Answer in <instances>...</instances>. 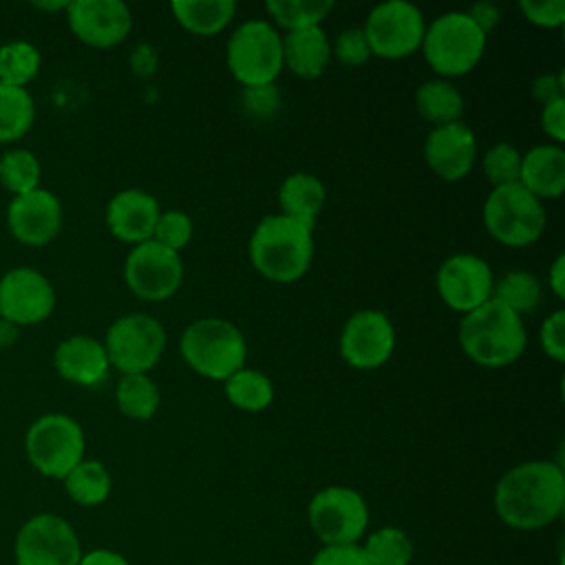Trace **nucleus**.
Instances as JSON below:
<instances>
[{
	"mask_svg": "<svg viewBox=\"0 0 565 565\" xmlns=\"http://www.w3.org/2000/svg\"><path fill=\"white\" fill-rule=\"evenodd\" d=\"M565 508V472L547 459L510 468L494 486V510L514 530H541Z\"/></svg>",
	"mask_w": 565,
	"mask_h": 565,
	"instance_id": "1",
	"label": "nucleus"
},
{
	"mask_svg": "<svg viewBox=\"0 0 565 565\" xmlns=\"http://www.w3.org/2000/svg\"><path fill=\"white\" fill-rule=\"evenodd\" d=\"M249 260L271 282L302 278L313 258V227L285 214L265 216L249 236Z\"/></svg>",
	"mask_w": 565,
	"mask_h": 565,
	"instance_id": "2",
	"label": "nucleus"
},
{
	"mask_svg": "<svg viewBox=\"0 0 565 565\" xmlns=\"http://www.w3.org/2000/svg\"><path fill=\"white\" fill-rule=\"evenodd\" d=\"M459 347L479 366L499 369L516 362L527 344L521 316L494 298L466 313L459 322Z\"/></svg>",
	"mask_w": 565,
	"mask_h": 565,
	"instance_id": "3",
	"label": "nucleus"
},
{
	"mask_svg": "<svg viewBox=\"0 0 565 565\" xmlns=\"http://www.w3.org/2000/svg\"><path fill=\"white\" fill-rule=\"evenodd\" d=\"M179 351L194 373L214 382H225L247 360L245 335L225 318H199L188 324L181 333Z\"/></svg>",
	"mask_w": 565,
	"mask_h": 565,
	"instance_id": "4",
	"label": "nucleus"
},
{
	"mask_svg": "<svg viewBox=\"0 0 565 565\" xmlns=\"http://www.w3.org/2000/svg\"><path fill=\"white\" fill-rule=\"evenodd\" d=\"M488 35L466 11H446L426 24L422 51L428 66L444 77L470 73L483 57Z\"/></svg>",
	"mask_w": 565,
	"mask_h": 565,
	"instance_id": "5",
	"label": "nucleus"
},
{
	"mask_svg": "<svg viewBox=\"0 0 565 565\" xmlns=\"http://www.w3.org/2000/svg\"><path fill=\"white\" fill-rule=\"evenodd\" d=\"M225 60L245 88L274 84L282 71V35L267 20H247L230 35Z\"/></svg>",
	"mask_w": 565,
	"mask_h": 565,
	"instance_id": "6",
	"label": "nucleus"
},
{
	"mask_svg": "<svg viewBox=\"0 0 565 565\" xmlns=\"http://www.w3.org/2000/svg\"><path fill=\"white\" fill-rule=\"evenodd\" d=\"M545 223L543 203L521 183L492 188L483 201V225L501 245L527 247L541 238Z\"/></svg>",
	"mask_w": 565,
	"mask_h": 565,
	"instance_id": "7",
	"label": "nucleus"
},
{
	"mask_svg": "<svg viewBox=\"0 0 565 565\" xmlns=\"http://www.w3.org/2000/svg\"><path fill=\"white\" fill-rule=\"evenodd\" d=\"M24 448L31 466L51 479H64L84 459V430L64 415L49 413L38 417L24 437Z\"/></svg>",
	"mask_w": 565,
	"mask_h": 565,
	"instance_id": "8",
	"label": "nucleus"
},
{
	"mask_svg": "<svg viewBox=\"0 0 565 565\" xmlns=\"http://www.w3.org/2000/svg\"><path fill=\"white\" fill-rule=\"evenodd\" d=\"M104 349L121 375L148 373L163 355L166 329L148 313H126L108 327Z\"/></svg>",
	"mask_w": 565,
	"mask_h": 565,
	"instance_id": "9",
	"label": "nucleus"
},
{
	"mask_svg": "<svg viewBox=\"0 0 565 565\" xmlns=\"http://www.w3.org/2000/svg\"><path fill=\"white\" fill-rule=\"evenodd\" d=\"M307 519L324 545H353L369 525V505L353 488L327 486L311 497Z\"/></svg>",
	"mask_w": 565,
	"mask_h": 565,
	"instance_id": "10",
	"label": "nucleus"
},
{
	"mask_svg": "<svg viewBox=\"0 0 565 565\" xmlns=\"http://www.w3.org/2000/svg\"><path fill=\"white\" fill-rule=\"evenodd\" d=\"M362 31L371 55L382 60H402L422 46L426 22L413 2L388 0L371 9Z\"/></svg>",
	"mask_w": 565,
	"mask_h": 565,
	"instance_id": "11",
	"label": "nucleus"
},
{
	"mask_svg": "<svg viewBox=\"0 0 565 565\" xmlns=\"http://www.w3.org/2000/svg\"><path fill=\"white\" fill-rule=\"evenodd\" d=\"M79 558L82 545L77 532L57 514H35L18 530V565H79Z\"/></svg>",
	"mask_w": 565,
	"mask_h": 565,
	"instance_id": "12",
	"label": "nucleus"
},
{
	"mask_svg": "<svg viewBox=\"0 0 565 565\" xmlns=\"http://www.w3.org/2000/svg\"><path fill=\"white\" fill-rule=\"evenodd\" d=\"M124 278L137 298L161 302L181 287L183 263L179 252H172L150 238L130 249L124 263Z\"/></svg>",
	"mask_w": 565,
	"mask_h": 565,
	"instance_id": "13",
	"label": "nucleus"
},
{
	"mask_svg": "<svg viewBox=\"0 0 565 565\" xmlns=\"http://www.w3.org/2000/svg\"><path fill=\"white\" fill-rule=\"evenodd\" d=\"M393 349L395 329L384 311H355L342 327L340 355L353 369L373 371L393 355Z\"/></svg>",
	"mask_w": 565,
	"mask_h": 565,
	"instance_id": "14",
	"label": "nucleus"
},
{
	"mask_svg": "<svg viewBox=\"0 0 565 565\" xmlns=\"http://www.w3.org/2000/svg\"><path fill=\"white\" fill-rule=\"evenodd\" d=\"M435 285L444 305L466 316L492 298L494 276L481 256L455 254L439 265Z\"/></svg>",
	"mask_w": 565,
	"mask_h": 565,
	"instance_id": "15",
	"label": "nucleus"
},
{
	"mask_svg": "<svg viewBox=\"0 0 565 565\" xmlns=\"http://www.w3.org/2000/svg\"><path fill=\"white\" fill-rule=\"evenodd\" d=\"M55 307L53 285L31 267H15L0 278V316L11 324H38Z\"/></svg>",
	"mask_w": 565,
	"mask_h": 565,
	"instance_id": "16",
	"label": "nucleus"
},
{
	"mask_svg": "<svg viewBox=\"0 0 565 565\" xmlns=\"http://www.w3.org/2000/svg\"><path fill=\"white\" fill-rule=\"evenodd\" d=\"M66 20L77 40L95 49L121 44L132 29V13L121 0H73Z\"/></svg>",
	"mask_w": 565,
	"mask_h": 565,
	"instance_id": "17",
	"label": "nucleus"
},
{
	"mask_svg": "<svg viewBox=\"0 0 565 565\" xmlns=\"http://www.w3.org/2000/svg\"><path fill=\"white\" fill-rule=\"evenodd\" d=\"M11 234L24 245H46L62 227L60 199L44 188L13 196L7 210Z\"/></svg>",
	"mask_w": 565,
	"mask_h": 565,
	"instance_id": "18",
	"label": "nucleus"
},
{
	"mask_svg": "<svg viewBox=\"0 0 565 565\" xmlns=\"http://www.w3.org/2000/svg\"><path fill=\"white\" fill-rule=\"evenodd\" d=\"M424 159L444 181H461L475 166L477 137L463 121L435 126L424 141Z\"/></svg>",
	"mask_w": 565,
	"mask_h": 565,
	"instance_id": "19",
	"label": "nucleus"
},
{
	"mask_svg": "<svg viewBox=\"0 0 565 565\" xmlns=\"http://www.w3.org/2000/svg\"><path fill=\"white\" fill-rule=\"evenodd\" d=\"M159 214L161 207L152 194L139 188H128L108 201L106 225L115 238L139 245L152 238Z\"/></svg>",
	"mask_w": 565,
	"mask_h": 565,
	"instance_id": "20",
	"label": "nucleus"
},
{
	"mask_svg": "<svg viewBox=\"0 0 565 565\" xmlns=\"http://www.w3.org/2000/svg\"><path fill=\"white\" fill-rule=\"evenodd\" d=\"M57 373L79 386H93L106 377L110 366L104 342L90 335H71L62 340L53 355Z\"/></svg>",
	"mask_w": 565,
	"mask_h": 565,
	"instance_id": "21",
	"label": "nucleus"
},
{
	"mask_svg": "<svg viewBox=\"0 0 565 565\" xmlns=\"http://www.w3.org/2000/svg\"><path fill=\"white\" fill-rule=\"evenodd\" d=\"M519 183L539 201L558 199L565 192V150L556 143H541L521 154Z\"/></svg>",
	"mask_w": 565,
	"mask_h": 565,
	"instance_id": "22",
	"label": "nucleus"
},
{
	"mask_svg": "<svg viewBox=\"0 0 565 565\" xmlns=\"http://www.w3.org/2000/svg\"><path fill=\"white\" fill-rule=\"evenodd\" d=\"M331 60V42L322 26L287 31L282 35V66L296 77L316 79Z\"/></svg>",
	"mask_w": 565,
	"mask_h": 565,
	"instance_id": "23",
	"label": "nucleus"
},
{
	"mask_svg": "<svg viewBox=\"0 0 565 565\" xmlns=\"http://www.w3.org/2000/svg\"><path fill=\"white\" fill-rule=\"evenodd\" d=\"M327 201V190L316 174L294 172L278 188L280 214L296 218L309 227H316V218Z\"/></svg>",
	"mask_w": 565,
	"mask_h": 565,
	"instance_id": "24",
	"label": "nucleus"
},
{
	"mask_svg": "<svg viewBox=\"0 0 565 565\" xmlns=\"http://www.w3.org/2000/svg\"><path fill=\"white\" fill-rule=\"evenodd\" d=\"M174 20L194 35L221 33L236 13L234 0H172Z\"/></svg>",
	"mask_w": 565,
	"mask_h": 565,
	"instance_id": "25",
	"label": "nucleus"
},
{
	"mask_svg": "<svg viewBox=\"0 0 565 565\" xmlns=\"http://www.w3.org/2000/svg\"><path fill=\"white\" fill-rule=\"evenodd\" d=\"M415 108L419 117L435 126L461 121L463 95L448 79H428L415 93Z\"/></svg>",
	"mask_w": 565,
	"mask_h": 565,
	"instance_id": "26",
	"label": "nucleus"
},
{
	"mask_svg": "<svg viewBox=\"0 0 565 565\" xmlns=\"http://www.w3.org/2000/svg\"><path fill=\"white\" fill-rule=\"evenodd\" d=\"M223 388L230 404L245 413L265 411L274 402L271 380L256 369L243 366L241 371H236L223 382Z\"/></svg>",
	"mask_w": 565,
	"mask_h": 565,
	"instance_id": "27",
	"label": "nucleus"
},
{
	"mask_svg": "<svg viewBox=\"0 0 565 565\" xmlns=\"http://www.w3.org/2000/svg\"><path fill=\"white\" fill-rule=\"evenodd\" d=\"M159 386L148 373H132L121 375L115 388V402L119 413L130 419L146 422L159 408Z\"/></svg>",
	"mask_w": 565,
	"mask_h": 565,
	"instance_id": "28",
	"label": "nucleus"
},
{
	"mask_svg": "<svg viewBox=\"0 0 565 565\" xmlns=\"http://www.w3.org/2000/svg\"><path fill=\"white\" fill-rule=\"evenodd\" d=\"M64 488L79 505H99L110 494V475L97 459H82L66 477Z\"/></svg>",
	"mask_w": 565,
	"mask_h": 565,
	"instance_id": "29",
	"label": "nucleus"
},
{
	"mask_svg": "<svg viewBox=\"0 0 565 565\" xmlns=\"http://www.w3.org/2000/svg\"><path fill=\"white\" fill-rule=\"evenodd\" d=\"M492 298L505 305L508 309H512L516 316H521V313L534 311L541 305L543 289L534 274L514 269L503 274L499 280H494Z\"/></svg>",
	"mask_w": 565,
	"mask_h": 565,
	"instance_id": "30",
	"label": "nucleus"
},
{
	"mask_svg": "<svg viewBox=\"0 0 565 565\" xmlns=\"http://www.w3.org/2000/svg\"><path fill=\"white\" fill-rule=\"evenodd\" d=\"M35 106L26 88L0 84V143L15 141L33 126Z\"/></svg>",
	"mask_w": 565,
	"mask_h": 565,
	"instance_id": "31",
	"label": "nucleus"
},
{
	"mask_svg": "<svg viewBox=\"0 0 565 565\" xmlns=\"http://www.w3.org/2000/svg\"><path fill=\"white\" fill-rule=\"evenodd\" d=\"M331 0H267L265 9L278 26L285 31H298L320 26V22L333 11Z\"/></svg>",
	"mask_w": 565,
	"mask_h": 565,
	"instance_id": "32",
	"label": "nucleus"
},
{
	"mask_svg": "<svg viewBox=\"0 0 565 565\" xmlns=\"http://www.w3.org/2000/svg\"><path fill=\"white\" fill-rule=\"evenodd\" d=\"M362 552L371 565H411L413 541L399 527H380L366 536Z\"/></svg>",
	"mask_w": 565,
	"mask_h": 565,
	"instance_id": "33",
	"label": "nucleus"
},
{
	"mask_svg": "<svg viewBox=\"0 0 565 565\" xmlns=\"http://www.w3.org/2000/svg\"><path fill=\"white\" fill-rule=\"evenodd\" d=\"M40 71V51L24 40L0 46V84L24 88Z\"/></svg>",
	"mask_w": 565,
	"mask_h": 565,
	"instance_id": "34",
	"label": "nucleus"
},
{
	"mask_svg": "<svg viewBox=\"0 0 565 565\" xmlns=\"http://www.w3.org/2000/svg\"><path fill=\"white\" fill-rule=\"evenodd\" d=\"M0 183L18 194L31 192L40 183V161L31 150L13 148L0 157Z\"/></svg>",
	"mask_w": 565,
	"mask_h": 565,
	"instance_id": "35",
	"label": "nucleus"
},
{
	"mask_svg": "<svg viewBox=\"0 0 565 565\" xmlns=\"http://www.w3.org/2000/svg\"><path fill=\"white\" fill-rule=\"evenodd\" d=\"M481 168H483L486 179L492 183V188L519 183L521 152L512 143L499 141L486 150V154L481 159Z\"/></svg>",
	"mask_w": 565,
	"mask_h": 565,
	"instance_id": "36",
	"label": "nucleus"
},
{
	"mask_svg": "<svg viewBox=\"0 0 565 565\" xmlns=\"http://www.w3.org/2000/svg\"><path fill=\"white\" fill-rule=\"evenodd\" d=\"M192 234H194V223L185 212L163 210L157 218L152 241H157L159 245H163L172 252H179L192 241Z\"/></svg>",
	"mask_w": 565,
	"mask_h": 565,
	"instance_id": "37",
	"label": "nucleus"
},
{
	"mask_svg": "<svg viewBox=\"0 0 565 565\" xmlns=\"http://www.w3.org/2000/svg\"><path fill=\"white\" fill-rule=\"evenodd\" d=\"M331 55H335L344 66H362L371 57L364 31L358 26L340 31L331 44Z\"/></svg>",
	"mask_w": 565,
	"mask_h": 565,
	"instance_id": "38",
	"label": "nucleus"
},
{
	"mask_svg": "<svg viewBox=\"0 0 565 565\" xmlns=\"http://www.w3.org/2000/svg\"><path fill=\"white\" fill-rule=\"evenodd\" d=\"M539 342L543 353L554 362H565V311H552L539 331Z\"/></svg>",
	"mask_w": 565,
	"mask_h": 565,
	"instance_id": "39",
	"label": "nucleus"
},
{
	"mask_svg": "<svg viewBox=\"0 0 565 565\" xmlns=\"http://www.w3.org/2000/svg\"><path fill=\"white\" fill-rule=\"evenodd\" d=\"M523 18L543 29H556L565 22V0H521Z\"/></svg>",
	"mask_w": 565,
	"mask_h": 565,
	"instance_id": "40",
	"label": "nucleus"
},
{
	"mask_svg": "<svg viewBox=\"0 0 565 565\" xmlns=\"http://www.w3.org/2000/svg\"><path fill=\"white\" fill-rule=\"evenodd\" d=\"M309 565H371L362 552V545H324Z\"/></svg>",
	"mask_w": 565,
	"mask_h": 565,
	"instance_id": "41",
	"label": "nucleus"
},
{
	"mask_svg": "<svg viewBox=\"0 0 565 565\" xmlns=\"http://www.w3.org/2000/svg\"><path fill=\"white\" fill-rule=\"evenodd\" d=\"M243 104L249 115L269 117L278 108V93L274 84L267 86H252L243 93Z\"/></svg>",
	"mask_w": 565,
	"mask_h": 565,
	"instance_id": "42",
	"label": "nucleus"
},
{
	"mask_svg": "<svg viewBox=\"0 0 565 565\" xmlns=\"http://www.w3.org/2000/svg\"><path fill=\"white\" fill-rule=\"evenodd\" d=\"M541 130L556 141V146L565 141V99L541 106Z\"/></svg>",
	"mask_w": 565,
	"mask_h": 565,
	"instance_id": "43",
	"label": "nucleus"
},
{
	"mask_svg": "<svg viewBox=\"0 0 565 565\" xmlns=\"http://www.w3.org/2000/svg\"><path fill=\"white\" fill-rule=\"evenodd\" d=\"M565 82H563V75L561 73H545V75H539L534 82H532V97L545 106V104H552L556 99H565Z\"/></svg>",
	"mask_w": 565,
	"mask_h": 565,
	"instance_id": "44",
	"label": "nucleus"
},
{
	"mask_svg": "<svg viewBox=\"0 0 565 565\" xmlns=\"http://www.w3.org/2000/svg\"><path fill=\"white\" fill-rule=\"evenodd\" d=\"M472 20H475V24L488 35V31L490 29H494L497 24H499V7L494 4V2H477V4H472L468 11H466Z\"/></svg>",
	"mask_w": 565,
	"mask_h": 565,
	"instance_id": "45",
	"label": "nucleus"
},
{
	"mask_svg": "<svg viewBox=\"0 0 565 565\" xmlns=\"http://www.w3.org/2000/svg\"><path fill=\"white\" fill-rule=\"evenodd\" d=\"M547 285L558 300L565 298V254H558L552 260V267L547 271Z\"/></svg>",
	"mask_w": 565,
	"mask_h": 565,
	"instance_id": "46",
	"label": "nucleus"
},
{
	"mask_svg": "<svg viewBox=\"0 0 565 565\" xmlns=\"http://www.w3.org/2000/svg\"><path fill=\"white\" fill-rule=\"evenodd\" d=\"M79 565H128V561L113 550H93L88 554H82Z\"/></svg>",
	"mask_w": 565,
	"mask_h": 565,
	"instance_id": "47",
	"label": "nucleus"
},
{
	"mask_svg": "<svg viewBox=\"0 0 565 565\" xmlns=\"http://www.w3.org/2000/svg\"><path fill=\"white\" fill-rule=\"evenodd\" d=\"M38 9H44V11H60V9H66L68 2L64 0H57V2H35Z\"/></svg>",
	"mask_w": 565,
	"mask_h": 565,
	"instance_id": "48",
	"label": "nucleus"
}]
</instances>
